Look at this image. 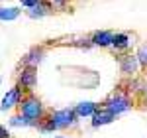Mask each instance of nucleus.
<instances>
[{"mask_svg": "<svg viewBox=\"0 0 147 138\" xmlns=\"http://www.w3.org/2000/svg\"><path fill=\"white\" fill-rule=\"evenodd\" d=\"M10 124L12 126H32V124H35L34 120H30L28 116H24L22 113L20 115H16V116H12L10 118Z\"/></svg>", "mask_w": 147, "mask_h": 138, "instance_id": "nucleus-14", "label": "nucleus"}, {"mask_svg": "<svg viewBox=\"0 0 147 138\" xmlns=\"http://www.w3.org/2000/svg\"><path fill=\"white\" fill-rule=\"evenodd\" d=\"M55 138H65V136H55Z\"/></svg>", "mask_w": 147, "mask_h": 138, "instance_id": "nucleus-19", "label": "nucleus"}, {"mask_svg": "<svg viewBox=\"0 0 147 138\" xmlns=\"http://www.w3.org/2000/svg\"><path fill=\"white\" fill-rule=\"evenodd\" d=\"M51 10H53V6H51L49 0H39L35 6H32V8L28 10V16H30V18H43V16H47Z\"/></svg>", "mask_w": 147, "mask_h": 138, "instance_id": "nucleus-7", "label": "nucleus"}, {"mask_svg": "<svg viewBox=\"0 0 147 138\" xmlns=\"http://www.w3.org/2000/svg\"><path fill=\"white\" fill-rule=\"evenodd\" d=\"M35 83H37V67H28V65H24V69L20 71V75H18V85H20L26 93H30L35 87Z\"/></svg>", "mask_w": 147, "mask_h": 138, "instance_id": "nucleus-4", "label": "nucleus"}, {"mask_svg": "<svg viewBox=\"0 0 147 138\" xmlns=\"http://www.w3.org/2000/svg\"><path fill=\"white\" fill-rule=\"evenodd\" d=\"M51 116L57 124V130H67L79 124V115L75 113V109H59L55 113H51Z\"/></svg>", "mask_w": 147, "mask_h": 138, "instance_id": "nucleus-2", "label": "nucleus"}, {"mask_svg": "<svg viewBox=\"0 0 147 138\" xmlns=\"http://www.w3.org/2000/svg\"><path fill=\"white\" fill-rule=\"evenodd\" d=\"M0 138H10V132H8L4 126H0Z\"/></svg>", "mask_w": 147, "mask_h": 138, "instance_id": "nucleus-18", "label": "nucleus"}, {"mask_svg": "<svg viewBox=\"0 0 147 138\" xmlns=\"http://www.w3.org/2000/svg\"><path fill=\"white\" fill-rule=\"evenodd\" d=\"M127 46H129V36L127 34H114L112 47H116V49H125Z\"/></svg>", "mask_w": 147, "mask_h": 138, "instance_id": "nucleus-13", "label": "nucleus"}, {"mask_svg": "<svg viewBox=\"0 0 147 138\" xmlns=\"http://www.w3.org/2000/svg\"><path fill=\"white\" fill-rule=\"evenodd\" d=\"M112 40H114V34H112V32H108V30L94 32L92 38H90L92 46H96V47H108V46H112Z\"/></svg>", "mask_w": 147, "mask_h": 138, "instance_id": "nucleus-9", "label": "nucleus"}, {"mask_svg": "<svg viewBox=\"0 0 147 138\" xmlns=\"http://www.w3.org/2000/svg\"><path fill=\"white\" fill-rule=\"evenodd\" d=\"M98 109V105L92 103V101H84V103H79L77 107H75V113L79 115V118H82V116H92V113Z\"/></svg>", "mask_w": 147, "mask_h": 138, "instance_id": "nucleus-11", "label": "nucleus"}, {"mask_svg": "<svg viewBox=\"0 0 147 138\" xmlns=\"http://www.w3.org/2000/svg\"><path fill=\"white\" fill-rule=\"evenodd\" d=\"M20 113L24 116H28L30 120H34L35 124H37V120H41V116L45 115V109H43V103L34 97V95H26L22 101H20Z\"/></svg>", "mask_w": 147, "mask_h": 138, "instance_id": "nucleus-1", "label": "nucleus"}, {"mask_svg": "<svg viewBox=\"0 0 147 138\" xmlns=\"http://www.w3.org/2000/svg\"><path fill=\"white\" fill-rule=\"evenodd\" d=\"M43 55H45V49H43V47H34L30 53H26L24 65H28V67H37V65L41 63Z\"/></svg>", "mask_w": 147, "mask_h": 138, "instance_id": "nucleus-10", "label": "nucleus"}, {"mask_svg": "<svg viewBox=\"0 0 147 138\" xmlns=\"http://www.w3.org/2000/svg\"><path fill=\"white\" fill-rule=\"evenodd\" d=\"M114 113L110 109H106V107H100V109H96L94 113H92V126L98 128V126H104V124H110L114 120Z\"/></svg>", "mask_w": 147, "mask_h": 138, "instance_id": "nucleus-6", "label": "nucleus"}, {"mask_svg": "<svg viewBox=\"0 0 147 138\" xmlns=\"http://www.w3.org/2000/svg\"><path fill=\"white\" fill-rule=\"evenodd\" d=\"M20 16V8H0V20H4V22H12V20H16Z\"/></svg>", "mask_w": 147, "mask_h": 138, "instance_id": "nucleus-12", "label": "nucleus"}, {"mask_svg": "<svg viewBox=\"0 0 147 138\" xmlns=\"http://www.w3.org/2000/svg\"><path fill=\"white\" fill-rule=\"evenodd\" d=\"M139 67V59L137 55H122L120 57V71L129 75V73H136Z\"/></svg>", "mask_w": 147, "mask_h": 138, "instance_id": "nucleus-8", "label": "nucleus"}, {"mask_svg": "<svg viewBox=\"0 0 147 138\" xmlns=\"http://www.w3.org/2000/svg\"><path fill=\"white\" fill-rule=\"evenodd\" d=\"M39 0H22V6H26V8H32V6H35Z\"/></svg>", "mask_w": 147, "mask_h": 138, "instance_id": "nucleus-17", "label": "nucleus"}, {"mask_svg": "<svg viewBox=\"0 0 147 138\" xmlns=\"http://www.w3.org/2000/svg\"><path fill=\"white\" fill-rule=\"evenodd\" d=\"M49 2H51V6L57 8V10H65L67 4H69V0H49Z\"/></svg>", "mask_w": 147, "mask_h": 138, "instance_id": "nucleus-16", "label": "nucleus"}, {"mask_svg": "<svg viewBox=\"0 0 147 138\" xmlns=\"http://www.w3.org/2000/svg\"><path fill=\"white\" fill-rule=\"evenodd\" d=\"M24 93H26V91H24L20 85L12 87L10 91L4 95L2 105H0V111H8V109H12V107H18V105H20V101L24 99Z\"/></svg>", "mask_w": 147, "mask_h": 138, "instance_id": "nucleus-5", "label": "nucleus"}, {"mask_svg": "<svg viewBox=\"0 0 147 138\" xmlns=\"http://www.w3.org/2000/svg\"><path fill=\"white\" fill-rule=\"evenodd\" d=\"M104 107L110 109L114 115H122V113H125V111L131 107V99H129L125 93H114L112 97L104 103Z\"/></svg>", "mask_w": 147, "mask_h": 138, "instance_id": "nucleus-3", "label": "nucleus"}, {"mask_svg": "<svg viewBox=\"0 0 147 138\" xmlns=\"http://www.w3.org/2000/svg\"><path fill=\"white\" fill-rule=\"evenodd\" d=\"M137 59H139V65L147 67V44L139 46V49H137Z\"/></svg>", "mask_w": 147, "mask_h": 138, "instance_id": "nucleus-15", "label": "nucleus"}]
</instances>
